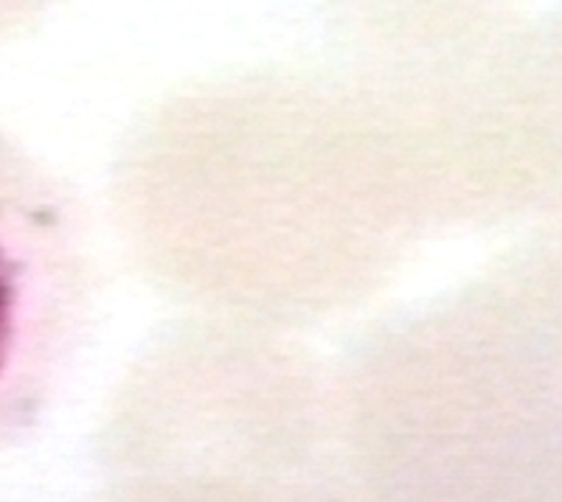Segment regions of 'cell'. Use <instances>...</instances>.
I'll list each match as a JSON object with an SVG mask.
<instances>
[{"label": "cell", "mask_w": 562, "mask_h": 502, "mask_svg": "<svg viewBox=\"0 0 562 502\" xmlns=\"http://www.w3.org/2000/svg\"><path fill=\"white\" fill-rule=\"evenodd\" d=\"M74 248L52 189L0 160V390L74 320Z\"/></svg>", "instance_id": "obj_1"}]
</instances>
